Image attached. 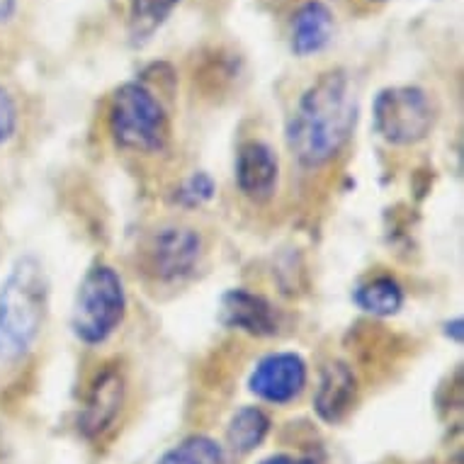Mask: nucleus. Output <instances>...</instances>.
<instances>
[{"label": "nucleus", "instance_id": "nucleus-1", "mask_svg": "<svg viewBox=\"0 0 464 464\" xmlns=\"http://www.w3.org/2000/svg\"><path fill=\"white\" fill-rule=\"evenodd\" d=\"M358 124V98L348 73L331 69L321 73L302 95L287 120L289 153L306 170H316L343 151Z\"/></svg>", "mask_w": 464, "mask_h": 464}, {"label": "nucleus", "instance_id": "nucleus-2", "mask_svg": "<svg viewBox=\"0 0 464 464\" xmlns=\"http://www.w3.org/2000/svg\"><path fill=\"white\" fill-rule=\"evenodd\" d=\"M52 285L37 256H20L0 282V362H17L34 348L49 316Z\"/></svg>", "mask_w": 464, "mask_h": 464}, {"label": "nucleus", "instance_id": "nucleus-3", "mask_svg": "<svg viewBox=\"0 0 464 464\" xmlns=\"http://www.w3.org/2000/svg\"><path fill=\"white\" fill-rule=\"evenodd\" d=\"M127 316V287L112 266L98 263L83 275L71 306V331L88 348L117 334Z\"/></svg>", "mask_w": 464, "mask_h": 464}, {"label": "nucleus", "instance_id": "nucleus-4", "mask_svg": "<svg viewBox=\"0 0 464 464\" xmlns=\"http://www.w3.org/2000/svg\"><path fill=\"white\" fill-rule=\"evenodd\" d=\"M107 124L112 141L124 151L160 153L170 141L166 107L141 81H130L114 91Z\"/></svg>", "mask_w": 464, "mask_h": 464}, {"label": "nucleus", "instance_id": "nucleus-5", "mask_svg": "<svg viewBox=\"0 0 464 464\" xmlns=\"http://www.w3.org/2000/svg\"><path fill=\"white\" fill-rule=\"evenodd\" d=\"M372 127L392 146L420 144L435 127V105L419 85H389L374 95Z\"/></svg>", "mask_w": 464, "mask_h": 464}, {"label": "nucleus", "instance_id": "nucleus-6", "mask_svg": "<svg viewBox=\"0 0 464 464\" xmlns=\"http://www.w3.org/2000/svg\"><path fill=\"white\" fill-rule=\"evenodd\" d=\"M205 241L198 228L185 224H166L153 231L144 246V267L153 280L180 282L198 270Z\"/></svg>", "mask_w": 464, "mask_h": 464}, {"label": "nucleus", "instance_id": "nucleus-7", "mask_svg": "<svg viewBox=\"0 0 464 464\" xmlns=\"http://www.w3.org/2000/svg\"><path fill=\"white\" fill-rule=\"evenodd\" d=\"M309 382V367L299 353H267L253 365L248 374V392L256 399L273 406H287L304 394Z\"/></svg>", "mask_w": 464, "mask_h": 464}, {"label": "nucleus", "instance_id": "nucleus-8", "mask_svg": "<svg viewBox=\"0 0 464 464\" xmlns=\"http://www.w3.org/2000/svg\"><path fill=\"white\" fill-rule=\"evenodd\" d=\"M219 324L253 338H270L280 331V314L263 295L246 287H234L221 295Z\"/></svg>", "mask_w": 464, "mask_h": 464}, {"label": "nucleus", "instance_id": "nucleus-9", "mask_svg": "<svg viewBox=\"0 0 464 464\" xmlns=\"http://www.w3.org/2000/svg\"><path fill=\"white\" fill-rule=\"evenodd\" d=\"M238 192L256 205H263L273 199L280 183V159L266 141H246L237 153V166H234Z\"/></svg>", "mask_w": 464, "mask_h": 464}, {"label": "nucleus", "instance_id": "nucleus-10", "mask_svg": "<svg viewBox=\"0 0 464 464\" xmlns=\"http://www.w3.org/2000/svg\"><path fill=\"white\" fill-rule=\"evenodd\" d=\"M124 377L114 367H107L95 377L83 411L78 416V430L85 438H98L112 426L124 406Z\"/></svg>", "mask_w": 464, "mask_h": 464}, {"label": "nucleus", "instance_id": "nucleus-11", "mask_svg": "<svg viewBox=\"0 0 464 464\" xmlns=\"http://www.w3.org/2000/svg\"><path fill=\"white\" fill-rule=\"evenodd\" d=\"M358 399V380L351 367L335 360L321 370L319 387L314 394V409L324 423H341L351 413L353 403Z\"/></svg>", "mask_w": 464, "mask_h": 464}, {"label": "nucleus", "instance_id": "nucleus-12", "mask_svg": "<svg viewBox=\"0 0 464 464\" xmlns=\"http://www.w3.org/2000/svg\"><path fill=\"white\" fill-rule=\"evenodd\" d=\"M335 32L334 13L321 0H306L304 5L292 17V32H289V46L299 59L321 53L331 44Z\"/></svg>", "mask_w": 464, "mask_h": 464}, {"label": "nucleus", "instance_id": "nucleus-13", "mask_svg": "<svg viewBox=\"0 0 464 464\" xmlns=\"http://www.w3.org/2000/svg\"><path fill=\"white\" fill-rule=\"evenodd\" d=\"M353 302L360 312L377 316V319H389L401 312L406 295L399 280L392 275H372L353 289Z\"/></svg>", "mask_w": 464, "mask_h": 464}, {"label": "nucleus", "instance_id": "nucleus-14", "mask_svg": "<svg viewBox=\"0 0 464 464\" xmlns=\"http://www.w3.org/2000/svg\"><path fill=\"white\" fill-rule=\"evenodd\" d=\"M270 433V419L260 406H241L227 426V442L231 452L251 455L266 442Z\"/></svg>", "mask_w": 464, "mask_h": 464}, {"label": "nucleus", "instance_id": "nucleus-15", "mask_svg": "<svg viewBox=\"0 0 464 464\" xmlns=\"http://www.w3.org/2000/svg\"><path fill=\"white\" fill-rule=\"evenodd\" d=\"M180 0H131L130 5V37L134 44H144L153 32L166 23Z\"/></svg>", "mask_w": 464, "mask_h": 464}, {"label": "nucleus", "instance_id": "nucleus-16", "mask_svg": "<svg viewBox=\"0 0 464 464\" xmlns=\"http://www.w3.org/2000/svg\"><path fill=\"white\" fill-rule=\"evenodd\" d=\"M159 464H227V450L209 435H190L168 450Z\"/></svg>", "mask_w": 464, "mask_h": 464}, {"label": "nucleus", "instance_id": "nucleus-17", "mask_svg": "<svg viewBox=\"0 0 464 464\" xmlns=\"http://www.w3.org/2000/svg\"><path fill=\"white\" fill-rule=\"evenodd\" d=\"M214 192H217V183H214V178L205 170H195L190 178H185L183 185L178 188L176 192V202L185 209H195V207L207 205L209 199L214 198Z\"/></svg>", "mask_w": 464, "mask_h": 464}, {"label": "nucleus", "instance_id": "nucleus-18", "mask_svg": "<svg viewBox=\"0 0 464 464\" xmlns=\"http://www.w3.org/2000/svg\"><path fill=\"white\" fill-rule=\"evenodd\" d=\"M17 122H20V114H17L15 100L5 88H0V146L8 144L10 139L15 137Z\"/></svg>", "mask_w": 464, "mask_h": 464}, {"label": "nucleus", "instance_id": "nucleus-19", "mask_svg": "<svg viewBox=\"0 0 464 464\" xmlns=\"http://www.w3.org/2000/svg\"><path fill=\"white\" fill-rule=\"evenodd\" d=\"M258 464H316L309 457H299V455H287V452H277V455L263 457Z\"/></svg>", "mask_w": 464, "mask_h": 464}, {"label": "nucleus", "instance_id": "nucleus-20", "mask_svg": "<svg viewBox=\"0 0 464 464\" xmlns=\"http://www.w3.org/2000/svg\"><path fill=\"white\" fill-rule=\"evenodd\" d=\"M462 334H464V328H462V319H459V316L445 324V335H448V338H452L455 343H462Z\"/></svg>", "mask_w": 464, "mask_h": 464}, {"label": "nucleus", "instance_id": "nucleus-21", "mask_svg": "<svg viewBox=\"0 0 464 464\" xmlns=\"http://www.w3.org/2000/svg\"><path fill=\"white\" fill-rule=\"evenodd\" d=\"M15 15V0H0V24Z\"/></svg>", "mask_w": 464, "mask_h": 464}]
</instances>
